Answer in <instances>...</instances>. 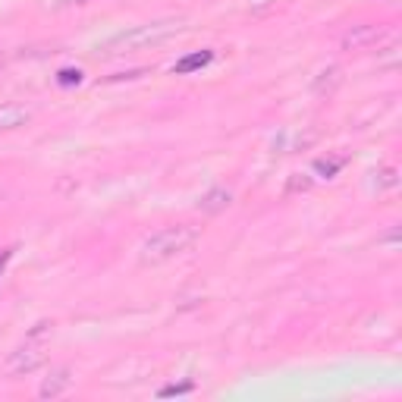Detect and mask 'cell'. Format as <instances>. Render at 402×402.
Wrapping results in <instances>:
<instances>
[{
	"mask_svg": "<svg viewBox=\"0 0 402 402\" xmlns=\"http://www.w3.org/2000/svg\"><path fill=\"white\" fill-rule=\"evenodd\" d=\"M211 60H214V50H195V54H186L182 60H177L173 72H177V76H189V72H199L204 67H211Z\"/></svg>",
	"mask_w": 402,
	"mask_h": 402,
	"instance_id": "5b68a950",
	"label": "cell"
},
{
	"mask_svg": "<svg viewBox=\"0 0 402 402\" xmlns=\"http://www.w3.org/2000/svg\"><path fill=\"white\" fill-rule=\"evenodd\" d=\"M173 32H179L177 23L133 26V28H126V32H120L116 38L107 41V50L116 54V50H135V48H145V45H160V41H167Z\"/></svg>",
	"mask_w": 402,
	"mask_h": 402,
	"instance_id": "7a4b0ae2",
	"label": "cell"
},
{
	"mask_svg": "<svg viewBox=\"0 0 402 402\" xmlns=\"http://www.w3.org/2000/svg\"><path fill=\"white\" fill-rule=\"evenodd\" d=\"M69 384H72L69 368H57V371H50V377H45V384H41L38 396H41V399H57V396H63V393L69 390Z\"/></svg>",
	"mask_w": 402,
	"mask_h": 402,
	"instance_id": "277c9868",
	"label": "cell"
},
{
	"mask_svg": "<svg viewBox=\"0 0 402 402\" xmlns=\"http://www.w3.org/2000/svg\"><path fill=\"white\" fill-rule=\"evenodd\" d=\"M195 242H199V230L195 226H189V223L164 226V230L151 233L142 242V264H164V261L189 252Z\"/></svg>",
	"mask_w": 402,
	"mask_h": 402,
	"instance_id": "6da1fadb",
	"label": "cell"
},
{
	"mask_svg": "<svg viewBox=\"0 0 402 402\" xmlns=\"http://www.w3.org/2000/svg\"><path fill=\"white\" fill-rule=\"evenodd\" d=\"M28 123V111L19 104H0V133H10Z\"/></svg>",
	"mask_w": 402,
	"mask_h": 402,
	"instance_id": "8992f818",
	"label": "cell"
},
{
	"mask_svg": "<svg viewBox=\"0 0 402 402\" xmlns=\"http://www.w3.org/2000/svg\"><path fill=\"white\" fill-rule=\"evenodd\" d=\"M186 393H192V384H189V380H186V384H173V386H164V390H160L157 396H160V399H170V396H186Z\"/></svg>",
	"mask_w": 402,
	"mask_h": 402,
	"instance_id": "7c38bea8",
	"label": "cell"
},
{
	"mask_svg": "<svg viewBox=\"0 0 402 402\" xmlns=\"http://www.w3.org/2000/svg\"><path fill=\"white\" fill-rule=\"evenodd\" d=\"M79 82H82V69H60L57 72V85H63V89L79 85Z\"/></svg>",
	"mask_w": 402,
	"mask_h": 402,
	"instance_id": "8fae6325",
	"label": "cell"
},
{
	"mask_svg": "<svg viewBox=\"0 0 402 402\" xmlns=\"http://www.w3.org/2000/svg\"><path fill=\"white\" fill-rule=\"evenodd\" d=\"M13 252H16V248H4V252H0V274H4V270H6V264H10Z\"/></svg>",
	"mask_w": 402,
	"mask_h": 402,
	"instance_id": "4fadbf2b",
	"label": "cell"
},
{
	"mask_svg": "<svg viewBox=\"0 0 402 402\" xmlns=\"http://www.w3.org/2000/svg\"><path fill=\"white\" fill-rule=\"evenodd\" d=\"M342 167H346V157H342V155H340V157H320V160H314V170L324 173L327 179L336 177V173H340Z\"/></svg>",
	"mask_w": 402,
	"mask_h": 402,
	"instance_id": "30bf717a",
	"label": "cell"
},
{
	"mask_svg": "<svg viewBox=\"0 0 402 402\" xmlns=\"http://www.w3.org/2000/svg\"><path fill=\"white\" fill-rule=\"evenodd\" d=\"M377 35H380V32H377L374 26H362V28H358V32H349L342 41H346V48H362L364 41H374Z\"/></svg>",
	"mask_w": 402,
	"mask_h": 402,
	"instance_id": "9c48e42d",
	"label": "cell"
},
{
	"mask_svg": "<svg viewBox=\"0 0 402 402\" xmlns=\"http://www.w3.org/2000/svg\"><path fill=\"white\" fill-rule=\"evenodd\" d=\"M41 364H45V346L38 342V336H28L26 346H19L16 352L10 355L6 371H10V374H28V371L41 368Z\"/></svg>",
	"mask_w": 402,
	"mask_h": 402,
	"instance_id": "3957f363",
	"label": "cell"
},
{
	"mask_svg": "<svg viewBox=\"0 0 402 402\" xmlns=\"http://www.w3.org/2000/svg\"><path fill=\"white\" fill-rule=\"evenodd\" d=\"M230 201H233L230 189H211V192L199 201V211H204V214H220V211L230 208Z\"/></svg>",
	"mask_w": 402,
	"mask_h": 402,
	"instance_id": "52a82bcc",
	"label": "cell"
},
{
	"mask_svg": "<svg viewBox=\"0 0 402 402\" xmlns=\"http://www.w3.org/2000/svg\"><path fill=\"white\" fill-rule=\"evenodd\" d=\"M340 82H342V69H340V67L324 69L318 79H314V94H318V98H324V94H333Z\"/></svg>",
	"mask_w": 402,
	"mask_h": 402,
	"instance_id": "ba28073f",
	"label": "cell"
},
{
	"mask_svg": "<svg viewBox=\"0 0 402 402\" xmlns=\"http://www.w3.org/2000/svg\"><path fill=\"white\" fill-rule=\"evenodd\" d=\"M308 186H311V179H292L289 192H292V189H308Z\"/></svg>",
	"mask_w": 402,
	"mask_h": 402,
	"instance_id": "5bb4252c",
	"label": "cell"
}]
</instances>
